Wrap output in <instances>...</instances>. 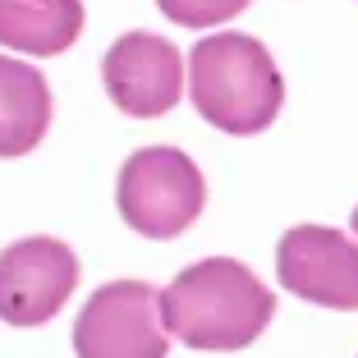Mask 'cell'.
<instances>
[{"label":"cell","mask_w":358,"mask_h":358,"mask_svg":"<svg viewBox=\"0 0 358 358\" xmlns=\"http://www.w3.org/2000/svg\"><path fill=\"white\" fill-rule=\"evenodd\" d=\"M83 32V0H0V46L60 55Z\"/></svg>","instance_id":"9c48e42d"},{"label":"cell","mask_w":358,"mask_h":358,"mask_svg":"<svg viewBox=\"0 0 358 358\" xmlns=\"http://www.w3.org/2000/svg\"><path fill=\"white\" fill-rule=\"evenodd\" d=\"M354 234H358V207H354Z\"/></svg>","instance_id":"8fae6325"},{"label":"cell","mask_w":358,"mask_h":358,"mask_svg":"<svg viewBox=\"0 0 358 358\" xmlns=\"http://www.w3.org/2000/svg\"><path fill=\"white\" fill-rule=\"evenodd\" d=\"M189 96L207 124L248 138L275 124L285 106V78L257 37L216 32L202 37L189 55Z\"/></svg>","instance_id":"7a4b0ae2"},{"label":"cell","mask_w":358,"mask_h":358,"mask_svg":"<svg viewBox=\"0 0 358 358\" xmlns=\"http://www.w3.org/2000/svg\"><path fill=\"white\" fill-rule=\"evenodd\" d=\"M115 198L143 239H175L207 207V179L179 148H143L120 166Z\"/></svg>","instance_id":"3957f363"},{"label":"cell","mask_w":358,"mask_h":358,"mask_svg":"<svg viewBox=\"0 0 358 358\" xmlns=\"http://www.w3.org/2000/svg\"><path fill=\"white\" fill-rule=\"evenodd\" d=\"M101 78L110 101L134 120H157L170 115L184 92V60L179 46H170L157 32H124L110 42L101 60Z\"/></svg>","instance_id":"52a82bcc"},{"label":"cell","mask_w":358,"mask_h":358,"mask_svg":"<svg viewBox=\"0 0 358 358\" xmlns=\"http://www.w3.org/2000/svg\"><path fill=\"white\" fill-rule=\"evenodd\" d=\"M51 129V87L23 60L0 55V157H23Z\"/></svg>","instance_id":"ba28073f"},{"label":"cell","mask_w":358,"mask_h":358,"mask_svg":"<svg viewBox=\"0 0 358 358\" xmlns=\"http://www.w3.org/2000/svg\"><path fill=\"white\" fill-rule=\"evenodd\" d=\"M275 275L294 299L358 313V243L331 225H294L275 248Z\"/></svg>","instance_id":"8992f818"},{"label":"cell","mask_w":358,"mask_h":358,"mask_svg":"<svg viewBox=\"0 0 358 358\" xmlns=\"http://www.w3.org/2000/svg\"><path fill=\"white\" fill-rule=\"evenodd\" d=\"M161 14L179 28H216V23L243 14L253 0H157Z\"/></svg>","instance_id":"30bf717a"},{"label":"cell","mask_w":358,"mask_h":358,"mask_svg":"<svg viewBox=\"0 0 358 358\" xmlns=\"http://www.w3.org/2000/svg\"><path fill=\"white\" fill-rule=\"evenodd\" d=\"M166 331L189 349H243L275 317V299L234 257L193 262L161 289Z\"/></svg>","instance_id":"6da1fadb"},{"label":"cell","mask_w":358,"mask_h":358,"mask_svg":"<svg viewBox=\"0 0 358 358\" xmlns=\"http://www.w3.org/2000/svg\"><path fill=\"white\" fill-rule=\"evenodd\" d=\"M170 331L161 294L148 280H110L83 303L74 322L78 358H166Z\"/></svg>","instance_id":"277c9868"},{"label":"cell","mask_w":358,"mask_h":358,"mask_svg":"<svg viewBox=\"0 0 358 358\" xmlns=\"http://www.w3.org/2000/svg\"><path fill=\"white\" fill-rule=\"evenodd\" d=\"M78 285V257L51 234L19 239L0 253V322L46 327Z\"/></svg>","instance_id":"5b68a950"}]
</instances>
